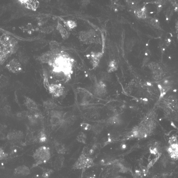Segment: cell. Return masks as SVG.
Listing matches in <instances>:
<instances>
[{
	"label": "cell",
	"mask_w": 178,
	"mask_h": 178,
	"mask_svg": "<svg viewBox=\"0 0 178 178\" xmlns=\"http://www.w3.org/2000/svg\"><path fill=\"white\" fill-rule=\"evenodd\" d=\"M74 61L66 53L54 52L48 64L52 67L53 73L56 75H63L67 81L71 79Z\"/></svg>",
	"instance_id": "6da1fadb"
},
{
	"label": "cell",
	"mask_w": 178,
	"mask_h": 178,
	"mask_svg": "<svg viewBox=\"0 0 178 178\" xmlns=\"http://www.w3.org/2000/svg\"><path fill=\"white\" fill-rule=\"evenodd\" d=\"M33 156L35 163L33 165L32 168L45 164L49 161L51 157L50 149L46 146H41L36 149Z\"/></svg>",
	"instance_id": "7a4b0ae2"
},
{
	"label": "cell",
	"mask_w": 178,
	"mask_h": 178,
	"mask_svg": "<svg viewBox=\"0 0 178 178\" xmlns=\"http://www.w3.org/2000/svg\"><path fill=\"white\" fill-rule=\"evenodd\" d=\"M94 165L93 158L82 151L72 168L75 169H84L90 168L94 166Z\"/></svg>",
	"instance_id": "3957f363"
},
{
	"label": "cell",
	"mask_w": 178,
	"mask_h": 178,
	"mask_svg": "<svg viewBox=\"0 0 178 178\" xmlns=\"http://www.w3.org/2000/svg\"><path fill=\"white\" fill-rule=\"evenodd\" d=\"M50 122L52 128H56L60 126L65 122V113L63 112L54 110L50 113Z\"/></svg>",
	"instance_id": "277c9868"
},
{
	"label": "cell",
	"mask_w": 178,
	"mask_h": 178,
	"mask_svg": "<svg viewBox=\"0 0 178 178\" xmlns=\"http://www.w3.org/2000/svg\"><path fill=\"white\" fill-rule=\"evenodd\" d=\"M0 43L3 46L11 48L15 53L18 49V41L7 34H4L0 37Z\"/></svg>",
	"instance_id": "5b68a950"
},
{
	"label": "cell",
	"mask_w": 178,
	"mask_h": 178,
	"mask_svg": "<svg viewBox=\"0 0 178 178\" xmlns=\"http://www.w3.org/2000/svg\"><path fill=\"white\" fill-rule=\"evenodd\" d=\"M50 94L56 98L62 96L64 93V87L60 84H50L48 90Z\"/></svg>",
	"instance_id": "8992f818"
},
{
	"label": "cell",
	"mask_w": 178,
	"mask_h": 178,
	"mask_svg": "<svg viewBox=\"0 0 178 178\" xmlns=\"http://www.w3.org/2000/svg\"><path fill=\"white\" fill-rule=\"evenodd\" d=\"M96 34L93 30L82 31L80 33L79 38L80 41L86 44H91L95 41Z\"/></svg>",
	"instance_id": "52a82bcc"
},
{
	"label": "cell",
	"mask_w": 178,
	"mask_h": 178,
	"mask_svg": "<svg viewBox=\"0 0 178 178\" xmlns=\"http://www.w3.org/2000/svg\"><path fill=\"white\" fill-rule=\"evenodd\" d=\"M6 67L10 71L14 73H20L23 69L20 62L16 59L10 61L6 66Z\"/></svg>",
	"instance_id": "ba28073f"
},
{
	"label": "cell",
	"mask_w": 178,
	"mask_h": 178,
	"mask_svg": "<svg viewBox=\"0 0 178 178\" xmlns=\"http://www.w3.org/2000/svg\"><path fill=\"white\" fill-rule=\"evenodd\" d=\"M94 92L95 95L99 97L103 96L106 92V85L102 81L97 83L94 87Z\"/></svg>",
	"instance_id": "9c48e42d"
},
{
	"label": "cell",
	"mask_w": 178,
	"mask_h": 178,
	"mask_svg": "<svg viewBox=\"0 0 178 178\" xmlns=\"http://www.w3.org/2000/svg\"><path fill=\"white\" fill-rule=\"evenodd\" d=\"M25 105L27 109L31 112H35L39 111L37 104L33 99L29 98V97H25Z\"/></svg>",
	"instance_id": "30bf717a"
},
{
	"label": "cell",
	"mask_w": 178,
	"mask_h": 178,
	"mask_svg": "<svg viewBox=\"0 0 178 178\" xmlns=\"http://www.w3.org/2000/svg\"><path fill=\"white\" fill-rule=\"evenodd\" d=\"M22 5H24L27 9L36 10L39 5V2L34 1H20Z\"/></svg>",
	"instance_id": "8fae6325"
},
{
	"label": "cell",
	"mask_w": 178,
	"mask_h": 178,
	"mask_svg": "<svg viewBox=\"0 0 178 178\" xmlns=\"http://www.w3.org/2000/svg\"><path fill=\"white\" fill-rule=\"evenodd\" d=\"M14 173L16 175L27 176L30 173V171L28 167L23 165L15 169Z\"/></svg>",
	"instance_id": "7c38bea8"
},
{
	"label": "cell",
	"mask_w": 178,
	"mask_h": 178,
	"mask_svg": "<svg viewBox=\"0 0 178 178\" xmlns=\"http://www.w3.org/2000/svg\"><path fill=\"white\" fill-rule=\"evenodd\" d=\"M65 160L64 156L62 155H59L55 159L54 163V168L56 170H60L63 166Z\"/></svg>",
	"instance_id": "4fadbf2b"
},
{
	"label": "cell",
	"mask_w": 178,
	"mask_h": 178,
	"mask_svg": "<svg viewBox=\"0 0 178 178\" xmlns=\"http://www.w3.org/2000/svg\"><path fill=\"white\" fill-rule=\"evenodd\" d=\"M43 106L45 109L50 110L51 111L58 109L59 108L58 105L54 101L51 99L44 101L43 102Z\"/></svg>",
	"instance_id": "5bb4252c"
},
{
	"label": "cell",
	"mask_w": 178,
	"mask_h": 178,
	"mask_svg": "<svg viewBox=\"0 0 178 178\" xmlns=\"http://www.w3.org/2000/svg\"><path fill=\"white\" fill-rule=\"evenodd\" d=\"M168 151L171 157L174 160H177L178 158L177 144H170L168 148Z\"/></svg>",
	"instance_id": "9a60e30c"
},
{
	"label": "cell",
	"mask_w": 178,
	"mask_h": 178,
	"mask_svg": "<svg viewBox=\"0 0 178 178\" xmlns=\"http://www.w3.org/2000/svg\"><path fill=\"white\" fill-rule=\"evenodd\" d=\"M54 145L55 149L58 154L63 155L66 152V149L64 144L55 141H54Z\"/></svg>",
	"instance_id": "2e32d148"
},
{
	"label": "cell",
	"mask_w": 178,
	"mask_h": 178,
	"mask_svg": "<svg viewBox=\"0 0 178 178\" xmlns=\"http://www.w3.org/2000/svg\"><path fill=\"white\" fill-rule=\"evenodd\" d=\"M54 54V52L52 51L48 52L43 54L39 58V60L43 63H48L52 59V57Z\"/></svg>",
	"instance_id": "e0dca14e"
},
{
	"label": "cell",
	"mask_w": 178,
	"mask_h": 178,
	"mask_svg": "<svg viewBox=\"0 0 178 178\" xmlns=\"http://www.w3.org/2000/svg\"><path fill=\"white\" fill-rule=\"evenodd\" d=\"M91 63L93 65V67H96L98 64L99 59L102 55V54L101 53H95L94 52H91Z\"/></svg>",
	"instance_id": "ac0fdd59"
},
{
	"label": "cell",
	"mask_w": 178,
	"mask_h": 178,
	"mask_svg": "<svg viewBox=\"0 0 178 178\" xmlns=\"http://www.w3.org/2000/svg\"><path fill=\"white\" fill-rule=\"evenodd\" d=\"M57 29L60 32L63 39H66L69 37V33L66 29L59 22L58 23V25H57Z\"/></svg>",
	"instance_id": "d6986e66"
},
{
	"label": "cell",
	"mask_w": 178,
	"mask_h": 178,
	"mask_svg": "<svg viewBox=\"0 0 178 178\" xmlns=\"http://www.w3.org/2000/svg\"><path fill=\"white\" fill-rule=\"evenodd\" d=\"M87 136L85 133L80 132L77 135L76 140L78 142L80 143L86 144Z\"/></svg>",
	"instance_id": "ffe728a7"
},
{
	"label": "cell",
	"mask_w": 178,
	"mask_h": 178,
	"mask_svg": "<svg viewBox=\"0 0 178 178\" xmlns=\"http://www.w3.org/2000/svg\"><path fill=\"white\" fill-rule=\"evenodd\" d=\"M43 171L42 177L43 178H49L51 175L54 172L53 169L48 168H41Z\"/></svg>",
	"instance_id": "44dd1931"
},
{
	"label": "cell",
	"mask_w": 178,
	"mask_h": 178,
	"mask_svg": "<svg viewBox=\"0 0 178 178\" xmlns=\"http://www.w3.org/2000/svg\"><path fill=\"white\" fill-rule=\"evenodd\" d=\"M103 127L99 124H95L92 126L91 130L95 134H98L103 130Z\"/></svg>",
	"instance_id": "7402d4cb"
},
{
	"label": "cell",
	"mask_w": 178,
	"mask_h": 178,
	"mask_svg": "<svg viewBox=\"0 0 178 178\" xmlns=\"http://www.w3.org/2000/svg\"><path fill=\"white\" fill-rule=\"evenodd\" d=\"M65 26L69 30L73 29L77 26V23L73 20H67L64 22Z\"/></svg>",
	"instance_id": "603a6c76"
},
{
	"label": "cell",
	"mask_w": 178,
	"mask_h": 178,
	"mask_svg": "<svg viewBox=\"0 0 178 178\" xmlns=\"http://www.w3.org/2000/svg\"><path fill=\"white\" fill-rule=\"evenodd\" d=\"M51 50L53 52L59 51L60 45L58 42L55 41L51 42L50 44Z\"/></svg>",
	"instance_id": "cb8c5ba5"
},
{
	"label": "cell",
	"mask_w": 178,
	"mask_h": 178,
	"mask_svg": "<svg viewBox=\"0 0 178 178\" xmlns=\"http://www.w3.org/2000/svg\"><path fill=\"white\" fill-rule=\"evenodd\" d=\"M39 140L40 143H44L47 141V136L43 130L40 133Z\"/></svg>",
	"instance_id": "d4e9b609"
},
{
	"label": "cell",
	"mask_w": 178,
	"mask_h": 178,
	"mask_svg": "<svg viewBox=\"0 0 178 178\" xmlns=\"http://www.w3.org/2000/svg\"><path fill=\"white\" fill-rule=\"evenodd\" d=\"M81 128L85 131H90L91 130L92 126L87 123H82L80 125Z\"/></svg>",
	"instance_id": "484cf974"
},
{
	"label": "cell",
	"mask_w": 178,
	"mask_h": 178,
	"mask_svg": "<svg viewBox=\"0 0 178 178\" xmlns=\"http://www.w3.org/2000/svg\"><path fill=\"white\" fill-rule=\"evenodd\" d=\"M19 59L20 62L23 63H26L28 61V58L26 56L24 55L23 53H20L19 55Z\"/></svg>",
	"instance_id": "4316f807"
},
{
	"label": "cell",
	"mask_w": 178,
	"mask_h": 178,
	"mask_svg": "<svg viewBox=\"0 0 178 178\" xmlns=\"http://www.w3.org/2000/svg\"><path fill=\"white\" fill-rule=\"evenodd\" d=\"M8 155L0 148V160L5 159L7 158Z\"/></svg>",
	"instance_id": "83f0119b"
},
{
	"label": "cell",
	"mask_w": 178,
	"mask_h": 178,
	"mask_svg": "<svg viewBox=\"0 0 178 178\" xmlns=\"http://www.w3.org/2000/svg\"><path fill=\"white\" fill-rule=\"evenodd\" d=\"M54 29L53 27H46L42 29L41 30L42 32L44 33L49 34L52 33V32L54 30Z\"/></svg>",
	"instance_id": "f1b7e54d"
},
{
	"label": "cell",
	"mask_w": 178,
	"mask_h": 178,
	"mask_svg": "<svg viewBox=\"0 0 178 178\" xmlns=\"http://www.w3.org/2000/svg\"><path fill=\"white\" fill-rule=\"evenodd\" d=\"M86 178H96V176L94 175H90L87 176Z\"/></svg>",
	"instance_id": "f546056e"
},
{
	"label": "cell",
	"mask_w": 178,
	"mask_h": 178,
	"mask_svg": "<svg viewBox=\"0 0 178 178\" xmlns=\"http://www.w3.org/2000/svg\"><path fill=\"white\" fill-rule=\"evenodd\" d=\"M116 178H123L122 177H120V176H118L117 177H116Z\"/></svg>",
	"instance_id": "4dcf8cb0"
},
{
	"label": "cell",
	"mask_w": 178,
	"mask_h": 178,
	"mask_svg": "<svg viewBox=\"0 0 178 178\" xmlns=\"http://www.w3.org/2000/svg\"><path fill=\"white\" fill-rule=\"evenodd\" d=\"M168 41H169V42H170L171 41V40L170 39H168Z\"/></svg>",
	"instance_id": "1f68e13d"
},
{
	"label": "cell",
	"mask_w": 178,
	"mask_h": 178,
	"mask_svg": "<svg viewBox=\"0 0 178 178\" xmlns=\"http://www.w3.org/2000/svg\"><path fill=\"white\" fill-rule=\"evenodd\" d=\"M145 55H146V56H147L148 55V54H147V53H146Z\"/></svg>",
	"instance_id": "d6a6232c"
},
{
	"label": "cell",
	"mask_w": 178,
	"mask_h": 178,
	"mask_svg": "<svg viewBox=\"0 0 178 178\" xmlns=\"http://www.w3.org/2000/svg\"><path fill=\"white\" fill-rule=\"evenodd\" d=\"M153 13V12H150V13H151V14H152Z\"/></svg>",
	"instance_id": "836d02e7"
},
{
	"label": "cell",
	"mask_w": 178,
	"mask_h": 178,
	"mask_svg": "<svg viewBox=\"0 0 178 178\" xmlns=\"http://www.w3.org/2000/svg\"><path fill=\"white\" fill-rule=\"evenodd\" d=\"M158 7H162V5H159V6H158Z\"/></svg>",
	"instance_id": "e575fe53"
},
{
	"label": "cell",
	"mask_w": 178,
	"mask_h": 178,
	"mask_svg": "<svg viewBox=\"0 0 178 178\" xmlns=\"http://www.w3.org/2000/svg\"><path fill=\"white\" fill-rule=\"evenodd\" d=\"M176 9H177V7H176Z\"/></svg>",
	"instance_id": "d590c367"
},
{
	"label": "cell",
	"mask_w": 178,
	"mask_h": 178,
	"mask_svg": "<svg viewBox=\"0 0 178 178\" xmlns=\"http://www.w3.org/2000/svg\"><path fill=\"white\" fill-rule=\"evenodd\" d=\"M156 22H158V20H156Z\"/></svg>",
	"instance_id": "8d00e7d4"
},
{
	"label": "cell",
	"mask_w": 178,
	"mask_h": 178,
	"mask_svg": "<svg viewBox=\"0 0 178 178\" xmlns=\"http://www.w3.org/2000/svg\"><path fill=\"white\" fill-rule=\"evenodd\" d=\"M166 20H168V19L167 18H166Z\"/></svg>",
	"instance_id": "74e56055"
},
{
	"label": "cell",
	"mask_w": 178,
	"mask_h": 178,
	"mask_svg": "<svg viewBox=\"0 0 178 178\" xmlns=\"http://www.w3.org/2000/svg\"><path fill=\"white\" fill-rule=\"evenodd\" d=\"M165 50V48H163V50H164V51Z\"/></svg>",
	"instance_id": "f35d334b"
},
{
	"label": "cell",
	"mask_w": 178,
	"mask_h": 178,
	"mask_svg": "<svg viewBox=\"0 0 178 178\" xmlns=\"http://www.w3.org/2000/svg\"><path fill=\"white\" fill-rule=\"evenodd\" d=\"M132 5H134V3H132Z\"/></svg>",
	"instance_id": "ab89813d"
},
{
	"label": "cell",
	"mask_w": 178,
	"mask_h": 178,
	"mask_svg": "<svg viewBox=\"0 0 178 178\" xmlns=\"http://www.w3.org/2000/svg\"><path fill=\"white\" fill-rule=\"evenodd\" d=\"M146 45L148 46V44H146Z\"/></svg>",
	"instance_id": "60d3db41"
},
{
	"label": "cell",
	"mask_w": 178,
	"mask_h": 178,
	"mask_svg": "<svg viewBox=\"0 0 178 178\" xmlns=\"http://www.w3.org/2000/svg\"></svg>",
	"instance_id": "b9f144b4"
}]
</instances>
